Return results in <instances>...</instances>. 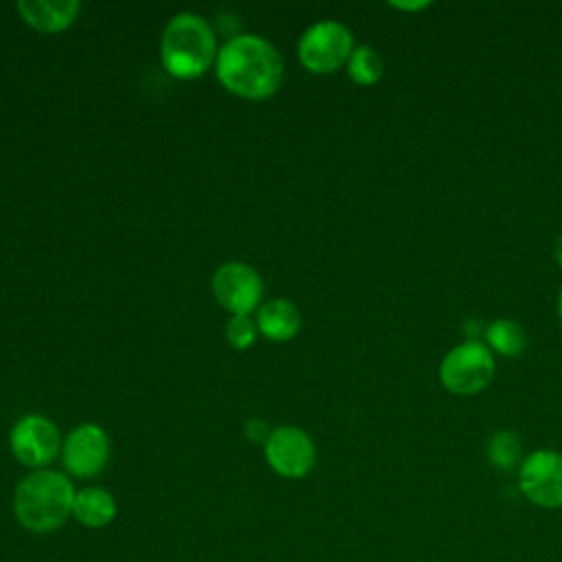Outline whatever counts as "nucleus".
Segmentation results:
<instances>
[{
  "label": "nucleus",
  "instance_id": "obj_3",
  "mask_svg": "<svg viewBox=\"0 0 562 562\" xmlns=\"http://www.w3.org/2000/svg\"><path fill=\"white\" fill-rule=\"evenodd\" d=\"M217 57L215 33L198 13H178L169 20L160 42V59L169 75L195 79Z\"/></svg>",
  "mask_w": 562,
  "mask_h": 562
},
{
  "label": "nucleus",
  "instance_id": "obj_2",
  "mask_svg": "<svg viewBox=\"0 0 562 562\" xmlns=\"http://www.w3.org/2000/svg\"><path fill=\"white\" fill-rule=\"evenodd\" d=\"M72 481L57 470H35L26 474L13 494L18 522L33 533H50L72 516Z\"/></svg>",
  "mask_w": 562,
  "mask_h": 562
},
{
  "label": "nucleus",
  "instance_id": "obj_9",
  "mask_svg": "<svg viewBox=\"0 0 562 562\" xmlns=\"http://www.w3.org/2000/svg\"><path fill=\"white\" fill-rule=\"evenodd\" d=\"M213 294L233 316H248L263 296V283L255 268L241 261H228L213 274Z\"/></svg>",
  "mask_w": 562,
  "mask_h": 562
},
{
  "label": "nucleus",
  "instance_id": "obj_6",
  "mask_svg": "<svg viewBox=\"0 0 562 562\" xmlns=\"http://www.w3.org/2000/svg\"><path fill=\"white\" fill-rule=\"evenodd\" d=\"M518 485L525 498L542 509L562 507V452L533 450L518 468Z\"/></svg>",
  "mask_w": 562,
  "mask_h": 562
},
{
  "label": "nucleus",
  "instance_id": "obj_12",
  "mask_svg": "<svg viewBox=\"0 0 562 562\" xmlns=\"http://www.w3.org/2000/svg\"><path fill=\"white\" fill-rule=\"evenodd\" d=\"M72 516L77 522L90 529H101L110 525L116 516V501L114 496L103 490V487H81L75 492V503H72Z\"/></svg>",
  "mask_w": 562,
  "mask_h": 562
},
{
  "label": "nucleus",
  "instance_id": "obj_15",
  "mask_svg": "<svg viewBox=\"0 0 562 562\" xmlns=\"http://www.w3.org/2000/svg\"><path fill=\"white\" fill-rule=\"evenodd\" d=\"M485 454H487V461L498 468V470H514L516 465L522 463V446H520V439L516 432L512 430H501V432H494L487 443H485Z\"/></svg>",
  "mask_w": 562,
  "mask_h": 562
},
{
  "label": "nucleus",
  "instance_id": "obj_1",
  "mask_svg": "<svg viewBox=\"0 0 562 562\" xmlns=\"http://www.w3.org/2000/svg\"><path fill=\"white\" fill-rule=\"evenodd\" d=\"M217 79L226 90L244 99H266L277 92L283 77L279 50L259 35L228 40L215 59Z\"/></svg>",
  "mask_w": 562,
  "mask_h": 562
},
{
  "label": "nucleus",
  "instance_id": "obj_8",
  "mask_svg": "<svg viewBox=\"0 0 562 562\" xmlns=\"http://www.w3.org/2000/svg\"><path fill=\"white\" fill-rule=\"evenodd\" d=\"M9 446L15 459L29 468L48 465L61 448L57 426L44 415H24L9 435Z\"/></svg>",
  "mask_w": 562,
  "mask_h": 562
},
{
  "label": "nucleus",
  "instance_id": "obj_11",
  "mask_svg": "<svg viewBox=\"0 0 562 562\" xmlns=\"http://www.w3.org/2000/svg\"><path fill=\"white\" fill-rule=\"evenodd\" d=\"M81 4L77 0H20L18 11L37 31L55 33L72 24Z\"/></svg>",
  "mask_w": 562,
  "mask_h": 562
},
{
  "label": "nucleus",
  "instance_id": "obj_21",
  "mask_svg": "<svg viewBox=\"0 0 562 562\" xmlns=\"http://www.w3.org/2000/svg\"><path fill=\"white\" fill-rule=\"evenodd\" d=\"M558 316H560V323H562V290H560V296H558Z\"/></svg>",
  "mask_w": 562,
  "mask_h": 562
},
{
  "label": "nucleus",
  "instance_id": "obj_20",
  "mask_svg": "<svg viewBox=\"0 0 562 562\" xmlns=\"http://www.w3.org/2000/svg\"><path fill=\"white\" fill-rule=\"evenodd\" d=\"M553 255H555V261H558V266L562 268V235L555 239V246H553Z\"/></svg>",
  "mask_w": 562,
  "mask_h": 562
},
{
  "label": "nucleus",
  "instance_id": "obj_16",
  "mask_svg": "<svg viewBox=\"0 0 562 562\" xmlns=\"http://www.w3.org/2000/svg\"><path fill=\"white\" fill-rule=\"evenodd\" d=\"M347 70L356 83L371 86L382 77L384 64H382V57L371 46L362 44L351 50V55L347 59Z\"/></svg>",
  "mask_w": 562,
  "mask_h": 562
},
{
  "label": "nucleus",
  "instance_id": "obj_14",
  "mask_svg": "<svg viewBox=\"0 0 562 562\" xmlns=\"http://www.w3.org/2000/svg\"><path fill=\"white\" fill-rule=\"evenodd\" d=\"M485 342H487V349L512 358L525 349L527 334L516 321L498 318L485 327Z\"/></svg>",
  "mask_w": 562,
  "mask_h": 562
},
{
  "label": "nucleus",
  "instance_id": "obj_17",
  "mask_svg": "<svg viewBox=\"0 0 562 562\" xmlns=\"http://www.w3.org/2000/svg\"><path fill=\"white\" fill-rule=\"evenodd\" d=\"M257 336L255 321L250 316H233L226 325V338L235 349H246Z\"/></svg>",
  "mask_w": 562,
  "mask_h": 562
},
{
  "label": "nucleus",
  "instance_id": "obj_4",
  "mask_svg": "<svg viewBox=\"0 0 562 562\" xmlns=\"http://www.w3.org/2000/svg\"><path fill=\"white\" fill-rule=\"evenodd\" d=\"M439 378L450 393L474 395L494 378L492 351L479 340H465L443 356Z\"/></svg>",
  "mask_w": 562,
  "mask_h": 562
},
{
  "label": "nucleus",
  "instance_id": "obj_13",
  "mask_svg": "<svg viewBox=\"0 0 562 562\" xmlns=\"http://www.w3.org/2000/svg\"><path fill=\"white\" fill-rule=\"evenodd\" d=\"M301 327V314L294 303L285 299H272L257 312V329L268 340H290Z\"/></svg>",
  "mask_w": 562,
  "mask_h": 562
},
{
  "label": "nucleus",
  "instance_id": "obj_18",
  "mask_svg": "<svg viewBox=\"0 0 562 562\" xmlns=\"http://www.w3.org/2000/svg\"><path fill=\"white\" fill-rule=\"evenodd\" d=\"M246 435L252 439V441H268V437H270V430H268V426H266V422H261V419H248V424H246Z\"/></svg>",
  "mask_w": 562,
  "mask_h": 562
},
{
  "label": "nucleus",
  "instance_id": "obj_19",
  "mask_svg": "<svg viewBox=\"0 0 562 562\" xmlns=\"http://www.w3.org/2000/svg\"><path fill=\"white\" fill-rule=\"evenodd\" d=\"M428 2H393V7L397 9H404V11H411V9H424Z\"/></svg>",
  "mask_w": 562,
  "mask_h": 562
},
{
  "label": "nucleus",
  "instance_id": "obj_5",
  "mask_svg": "<svg viewBox=\"0 0 562 562\" xmlns=\"http://www.w3.org/2000/svg\"><path fill=\"white\" fill-rule=\"evenodd\" d=\"M351 50L353 35L345 24L336 20L312 24L299 40V59L307 70L316 75L338 70L349 59Z\"/></svg>",
  "mask_w": 562,
  "mask_h": 562
},
{
  "label": "nucleus",
  "instance_id": "obj_7",
  "mask_svg": "<svg viewBox=\"0 0 562 562\" xmlns=\"http://www.w3.org/2000/svg\"><path fill=\"white\" fill-rule=\"evenodd\" d=\"M263 452L268 465L283 479H303L316 463L314 441L296 426H279L270 430Z\"/></svg>",
  "mask_w": 562,
  "mask_h": 562
},
{
  "label": "nucleus",
  "instance_id": "obj_10",
  "mask_svg": "<svg viewBox=\"0 0 562 562\" xmlns=\"http://www.w3.org/2000/svg\"><path fill=\"white\" fill-rule=\"evenodd\" d=\"M110 459V439L97 424L77 426L61 446V461L68 474L77 479L97 476Z\"/></svg>",
  "mask_w": 562,
  "mask_h": 562
}]
</instances>
